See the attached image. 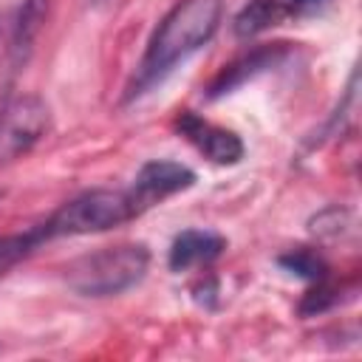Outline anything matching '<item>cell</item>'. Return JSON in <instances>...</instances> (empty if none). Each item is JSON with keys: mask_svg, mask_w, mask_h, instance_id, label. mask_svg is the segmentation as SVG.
<instances>
[{"mask_svg": "<svg viewBox=\"0 0 362 362\" xmlns=\"http://www.w3.org/2000/svg\"><path fill=\"white\" fill-rule=\"evenodd\" d=\"M221 17L223 0H178L153 31L124 99H139L150 88H156L167 74H173L175 65L204 48L215 37Z\"/></svg>", "mask_w": 362, "mask_h": 362, "instance_id": "6da1fadb", "label": "cell"}, {"mask_svg": "<svg viewBox=\"0 0 362 362\" xmlns=\"http://www.w3.org/2000/svg\"><path fill=\"white\" fill-rule=\"evenodd\" d=\"M150 266L144 243L105 246L65 266V283L82 297H113L136 286Z\"/></svg>", "mask_w": 362, "mask_h": 362, "instance_id": "7a4b0ae2", "label": "cell"}, {"mask_svg": "<svg viewBox=\"0 0 362 362\" xmlns=\"http://www.w3.org/2000/svg\"><path fill=\"white\" fill-rule=\"evenodd\" d=\"M136 204L127 195V189H90L68 204H62L45 223H40V232L45 240L51 238H74V235H96L107 232L113 226H122L133 221Z\"/></svg>", "mask_w": 362, "mask_h": 362, "instance_id": "3957f363", "label": "cell"}, {"mask_svg": "<svg viewBox=\"0 0 362 362\" xmlns=\"http://www.w3.org/2000/svg\"><path fill=\"white\" fill-rule=\"evenodd\" d=\"M51 130V107L37 93L0 99V167L28 156Z\"/></svg>", "mask_w": 362, "mask_h": 362, "instance_id": "277c9868", "label": "cell"}, {"mask_svg": "<svg viewBox=\"0 0 362 362\" xmlns=\"http://www.w3.org/2000/svg\"><path fill=\"white\" fill-rule=\"evenodd\" d=\"M195 184V173L181 164V161H170V158H156V161H147L141 164V170L136 173L127 195L133 198L136 204V212L141 215L144 209L161 204L164 198L175 195V192H184Z\"/></svg>", "mask_w": 362, "mask_h": 362, "instance_id": "5b68a950", "label": "cell"}, {"mask_svg": "<svg viewBox=\"0 0 362 362\" xmlns=\"http://www.w3.org/2000/svg\"><path fill=\"white\" fill-rule=\"evenodd\" d=\"M178 133L201 153L206 156L212 164H238L243 158V141L238 133L226 130V127H218L195 113H181L178 122H175Z\"/></svg>", "mask_w": 362, "mask_h": 362, "instance_id": "8992f818", "label": "cell"}, {"mask_svg": "<svg viewBox=\"0 0 362 362\" xmlns=\"http://www.w3.org/2000/svg\"><path fill=\"white\" fill-rule=\"evenodd\" d=\"M223 249H226V240L218 232H209V229H187V232H181L173 240L167 263H170L173 272H187V269L212 263L215 257L223 255Z\"/></svg>", "mask_w": 362, "mask_h": 362, "instance_id": "52a82bcc", "label": "cell"}, {"mask_svg": "<svg viewBox=\"0 0 362 362\" xmlns=\"http://www.w3.org/2000/svg\"><path fill=\"white\" fill-rule=\"evenodd\" d=\"M283 20H297L294 17V0H249L232 20V31L240 40L257 37Z\"/></svg>", "mask_w": 362, "mask_h": 362, "instance_id": "ba28073f", "label": "cell"}, {"mask_svg": "<svg viewBox=\"0 0 362 362\" xmlns=\"http://www.w3.org/2000/svg\"><path fill=\"white\" fill-rule=\"evenodd\" d=\"M283 54H286L283 42L255 48L252 54H246L243 59H238V62H232L229 68H223V71H221V76H218V79L212 82V88H209V96H223V93H229L232 88L243 85L249 76L260 74L263 68H272V65H274V62H277Z\"/></svg>", "mask_w": 362, "mask_h": 362, "instance_id": "9c48e42d", "label": "cell"}, {"mask_svg": "<svg viewBox=\"0 0 362 362\" xmlns=\"http://www.w3.org/2000/svg\"><path fill=\"white\" fill-rule=\"evenodd\" d=\"M42 243V235H40V226L37 229H28L23 235H3L0 238V274L14 266L17 260H23L31 249H37Z\"/></svg>", "mask_w": 362, "mask_h": 362, "instance_id": "30bf717a", "label": "cell"}, {"mask_svg": "<svg viewBox=\"0 0 362 362\" xmlns=\"http://www.w3.org/2000/svg\"><path fill=\"white\" fill-rule=\"evenodd\" d=\"M280 266L297 277H305V280H325V269H328L325 260L311 249H294V252L283 255Z\"/></svg>", "mask_w": 362, "mask_h": 362, "instance_id": "8fae6325", "label": "cell"}, {"mask_svg": "<svg viewBox=\"0 0 362 362\" xmlns=\"http://www.w3.org/2000/svg\"><path fill=\"white\" fill-rule=\"evenodd\" d=\"M339 288H334V286H328V283H317V288H311L305 297H303V303H300V314H305V317H311V314H322V311H328L331 305H337L339 303V294H337Z\"/></svg>", "mask_w": 362, "mask_h": 362, "instance_id": "7c38bea8", "label": "cell"}, {"mask_svg": "<svg viewBox=\"0 0 362 362\" xmlns=\"http://www.w3.org/2000/svg\"><path fill=\"white\" fill-rule=\"evenodd\" d=\"M8 25H11V20H6V17H0V40H3V34L8 31Z\"/></svg>", "mask_w": 362, "mask_h": 362, "instance_id": "4fadbf2b", "label": "cell"}]
</instances>
